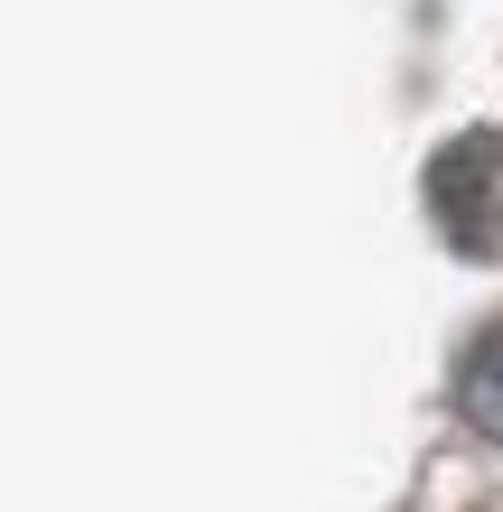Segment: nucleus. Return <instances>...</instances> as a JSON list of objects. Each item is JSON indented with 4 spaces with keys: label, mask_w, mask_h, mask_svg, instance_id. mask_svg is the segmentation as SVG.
Wrapping results in <instances>:
<instances>
[{
    "label": "nucleus",
    "mask_w": 503,
    "mask_h": 512,
    "mask_svg": "<svg viewBox=\"0 0 503 512\" xmlns=\"http://www.w3.org/2000/svg\"><path fill=\"white\" fill-rule=\"evenodd\" d=\"M457 410H466V429H476V438L503 447V336H485L457 364Z\"/></svg>",
    "instance_id": "nucleus-1"
}]
</instances>
